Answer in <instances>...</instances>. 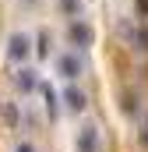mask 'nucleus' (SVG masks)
<instances>
[{"label":"nucleus","instance_id":"nucleus-1","mask_svg":"<svg viewBox=\"0 0 148 152\" xmlns=\"http://www.w3.org/2000/svg\"><path fill=\"white\" fill-rule=\"evenodd\" d=\"M28 53H32V42H28L25 32H14V36L7 39V57H11L14 64H18V60H25Z\"/></svg>","mask_w":148,"mask_h":152},{"label":"nucleus","instance_id":"nucleus-2","mask_svg":"<svg viewBox=\"0 0 148 152\" xmlns=\"http://www.w3.org/2000/svg\"><path fill=\"white\" fill-rule=\"evenodd\" d=\"M67 36H71V42L74 46H81V50H85V46H92V28H88V25H85V21H71V28H67Z\"/></svg>","mask_w":148,"mask_h":152},{"label":"nucleus","instance_id":"nucleus-3","mask_svg":"<svg viewBox=\"0 0 148 152\" xmlns=\"http://www.w3.org/2000/svg\"><path fill=\"white\" fill-rule=\"evenodd\" d=\"M64 103H67V110H74V113H81L85 106H88V96L78 88V85H71L67 92H64Z\"/></svg>","mask_w":148,"mask_h":152},{"label":"nucleus","instance_id":"nucleus-4","mask_svg":"<svg viewBox=\"0 0 148 152\" xmlns=\"http://www.w3.org/2000/svg\"><path fill=\"white\" fill-rule=\"evenodd\" d=\"M99 145V131L88 124V127H81V134H78V152H95Z\"/></svg>","mask_w":148,"mask_h":152},{"label":"nucleus","instance_id":"nucleus-5","mask_svg":"<svg viewBox=\"0 0 148 152\" xmlns=\"http://www.w3.org/2000/svg\"><path fill=\"white\" fill-rule=\"evenodd\" d=\"M60 75L64 78H78L81 75V60H78V53H67V57H60Z\"/></svg>","mask_w":148,"mask_h":152},{"label":"nucleus","instance_id":"nucleus-6","mask_svg":"<svg viewBox=\"0 0 148 152\" xmlns=\"http://www.w3.org/2000/svg\"><path fill=\"white\" fill-rule=\"evenodd\" d=\"M14 85H18L21 92H32V88L39 85V78H36V71H32V67H21V71L14 75Z\"/></svg>","mask_w":148,"mask_h":152},{"label":"nucleus","instance_id":"nucleus-7","mask_svg":"<svg viewBox=\"0 0 148 152\" xmlns=\"http://www.w3.org/2000/svg\"><path fill=\"white\" fill-rule=\"evenodd\" d=\"M36 53H39V57H49V32H42V36H39V46H36Z\"/></svg>","mask_w":148,"mask_h":152},{"label":"nucleus","instance_id":"nucleus-8","mask_svg":"<svg viewBox=\"0 0 148 152\" xmlns=\"http://www.w3.org/2000/svg\"><path fill=\"white\" fill-rule=\"evenodd\" d=\"M42 92H46V106H49V117H53V113H57V92H53L49 85H46Z\"/></svg>","mask_w":148,"mask_h":152},{"label":"nucleus","instance_id":"nucleus-9","mask_svg":"<svg viewBox=\"0 0 148 152\" xmlns=\"http://www.w3.org/2000/svg\"><path fill=\"white\" fill-rule=\"evenodd\" d=\"M138 50H148V28H138Z\"/></svg>","mask_w":148,"mask_h":152},{"label":"nucleus","instance_id":"nucleus-10","mask_svg":"<svg viewBox=\"0 0 148 152\" xmlns=\"http://www.w3.org/2000/svg\"><path fill=\"white\" fill-rule=\"evenodd\" d=\"M64 11H67V14H78L81 7H78V0H64Z\"/></svg>","mask_w":148,"mask_h":152},{"label":"nucleus","instance_id":"nucleus-11","mask_svg":"<svg viewBox=\"0 0 148 152\" xmlns=\"http://www.w3.org/2000/svg\"><path fill=\"white\" fill-rule=\"evenodd\" d=\"M138 11H141V14L148 18V0H138Z\"/></svg>","mask_w":148,"mask_h":152},{"label":"nucleus","instance_id":"nucleus-12","mask_svg":"<svg viewBox=\"0 0 148 152\" xmlns=\"http://www.w3.org/2000/svg\"><path fill=\"white\" fill-rule=\"evenodd\" d=\"M14 152H36V149H32V145H18Z\"/></svg>","mask_w":148,"mask_h":152}]
</instances>
